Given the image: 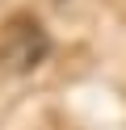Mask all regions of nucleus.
I'll use <instances>...</instances> for the list:
<instances>
[{
	"mask_svg": "<svg viewBox=\"0 0 126 130\" xmlns=\"http://www.w3.org/2000/svg\"><path fill=\"white\" fill-rule=\"evenodd\" d=\"M46 51H50L46 34H42L34 21L21 17L17 25L4 29V38H0V67L4 71H30V67H38V63L46 59Z\"/></svg>",
	"mask_w": 126,
	"mask_h": 130,
	"instance_id": "1",
	"label": "nucleus"
}]
</instances>
